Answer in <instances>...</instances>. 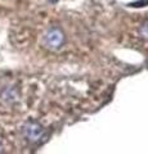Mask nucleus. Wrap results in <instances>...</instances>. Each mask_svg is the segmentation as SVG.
Returning a JSON list of instances; mask_svg holds the SVG:
<instances>
[{
	"mask_svg": "<svg viewBox=\"0 0 148 154\" xmlns=\"http://www.w3.org/2000/svg\"><path fill=\"white\" fill-rule=\"evenodd\" d=\"M22 134L26 137L27 141L30 143H37L40 141L43 136H44V128L43 126L36 122V121H28L23 125L22 127Z\"/></svg>",
	"mask_w": 148,
	"mask_h": 154,
	"instance_id": "obj_2",
	"label": "nucleus"
},
{
	"mask_svg": "<svg viewBox=\"0 0 148 154\" xmlns=\"http://www.w3.org/2000/svg\"><path fill=\"white\" fill-rule=\"evenodd\" d=\"M3 148H4V145H3V137L0 136V153L3 152Z\"/></svg>",
	"mask_w": 148,
	"mask_h": 154,
	"instance_id": "obj_4",
	"label": "nucleus"
},
{
	"mask_svg": "<svg viewBox=\"0 0 148 154\" xmlns=\"http://www.w3.org/2000/svg\"><path fill=\"white\" fill-rule=\"evenodd\" d=\"M43 44L49 50H58L65 44V33L59 27H50L43 37Z\"/></svg>",
	"mask_w": 148,
	"mask_h": 154,
	"instance_id": "obj_1",
	"label": "nucleus"
},
{
	"mask_svg": "<svg viewBox=\"0 0 148 154\" xmlns=\"http://www.w3.org/2000/svg\"><path fill=\"white\" fill-rule=\"evenodd\" d=\"M139 32H140L142 37L148 38V21H147V22H144V23H143V25H142V27H140Z\"/></svg>",
	"mask_w": 148,
	"mask_h": 154,
	"instance_id": "obj_3",
	"label": "nucleus"
}]
</instances>
